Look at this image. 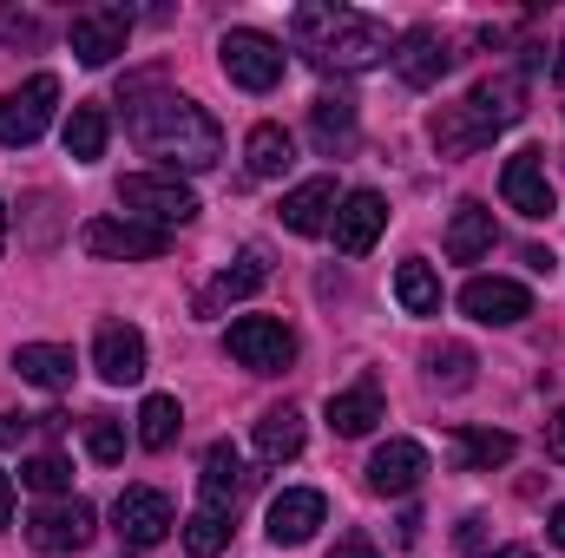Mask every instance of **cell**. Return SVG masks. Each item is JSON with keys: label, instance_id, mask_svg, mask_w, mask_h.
I'll return each instance as SVG.
<instances>
[{"label": "cell", "instance_id": "cell-35", "mask_svg": "<svg viewBox=\"0 0 565 558\" xmlns=\"http://www.w3.org/2000/svg\"><path fill=\"white\" fill-rule=\"evenodd\" d=\"M20 480H26L33 493H66V486H73V460L46 447V453H33V460H20Z\"/></svg>", "mask_w": 565, "mask_h": 558}, {"label": "cell", "instance_id": "cell-10", "mask_svg": "<svg viewBox=\"0 0 565 558\" xmlns=\"http://www.w3.org/2000/svg\"><path fill=\"white\" fill-rule=\"evenodd\" d=\"M66 40H73L79 66H113L126 53V40H132V13L126 7H86V13H73Z\"/></svg>", "mask_w": 565, "mask_h": 558}, {"label": "cell", "instance_id": "cell-32", "mask_svg": "<svg viewBox=\"0 0 565 558\" xmlns=\"http://www.w3.org/2000/svg\"><path fill=\"white\" fill-rule=\"evenodd\" d=\"M395 302H402L408 315H440V277L427 270L422 257H408V264L395 270Z\"/></svg>", "mask_w": 565, "mask_h": 558}, {"label": "cell", "instance_id": "cell-38", "mask_svg": "<svg viewBox=\"0 0 565 558\" xmlns=\"http://www.w3.org/2000/svg\"><path fill=\"white\" fill-rule=\"evenodd\" d=\"M26 427H33L26 415H0V447H20V440H26Z\"/></svg>", "mask_w": 565, "mask_h": 558}, {"label": "cell", "instance_id": "cell-5", "mask_svg": "<svg viewBox=\"0 0 565 558\" xmlns=\"http://www.w3.org/2000/svg\"><path fill=\"white\" fill-rule=\"evenodd\" d=\"M224 355L237 368H250V375H282L296 362V335L282 329L277 315H237L224 329Z\"/></svg>", "mask_w": 565, "mask_h": 558}, {"label": "cell", "instance_id": "cell-16", "mask_svg": "<svg viewBox=\"0 0 565 558\" xmlns=\"http://www.w3.org/2000/svg\"><path fill=\"white\" fill-rule=\"evenodd\" d=\"M422 480H427V447L422 440H388V447H375V460H369V493L408 500Z\"/></svg>", "mask_w": 565, "mask_h": 558}, {"label": "cell", "instance_id": "cell-14", "mask_svg": "<svg viewBox=\"0 0 565 558\" xmlns=\"http://www.w3.org/2000/svg\"><path fill=\"white\" fill-rule=\"evenodd\" d=\"M335 250L342 257H369L375 250V237L388 230V204H382V191H349L342 204H335Z\"/></svg>", "mask_w": 565, "mask_h": 558}, {"label": "cell", "instance_id": "cell-12", "mask_svg": "<svg viewBox=\"0 0 565 558\" xmlns=\"http://www.w3.org/2000/svg\"><path fill=\"white\" fill-rule=\"evenodd\" d=\"M460 309L473 322H487V329H513V322L533 315V289L526 282H507V277H473L460 289Z\"/></svg>", "mask_w": 565, "mask_h": 558}, {"label": "cell", "instance_id": "cell-31", "mask_svg": "<svg viewBox=\"0 0 565 558\" xmlns=\"http://www.w3.org/2000/svg\"><path fill=\"white\" fill-rule=\"evenodd\" d=\"M178 427H184L178 395H145V408H139V447L145 453H164V447L178 440Z\"/></svg>", "mask_w": 565, "mask_h": 558}, {"label": "cell", "instance_id": "cell-6", "mask_svg": "<svg viewBox=\"0 0 565 558\" xmlns=\"http://www.w3.org/2000/svg\"><path fill=\"white\" fill-rule=\"evenodd\" d=\"M53 106H60V79H53V73H33L26 86H13V93L0 99V144H7V151L33 144L53 126Z\"/></svg>", "mask_w": 565, "mask_h": 558}, {"label": "cell", "instance_id": "cell-30", "mask_svg": "<svg viewBox=\"0 0 565 558\" xmlns=\"http://www.w3.org/2000/svg\"><path fill=\"white\" fill-rule=\"evenodd\" d=\"M106 139H113L106 106H73V119H66V158L73 164H99L106 158Z\"/></svg>", "mask_w": 565, "mask_h": 558}, {"label": "cell", "instance_id": "cell-44", "mask_svg": "<svg viewBox=\"0 0 565 558\" xmlns=\"http://www.w3.org/2000/svg\"><path fill=\"white\" fill-rule=\"evenodd\" d=\"M487 558H540L533 546H500V552H487Z\"/></svg>", "mask_w": 565, "mask_h": 558}, {"label": "cell", "instance_id": "cell-8", "mask_svg": "<svg viewBox=\"0 0 565 558\" xmlns=\"http://www.w3.org/2000/svg\"><path fill=\"white\" fill-rule=\"evenodd\" d=\"M79 244H86V257H106V264H151V257H164V230H151L139 217H93L79 230Z\"/></svg>", "mask_w": 565, "mask_h": 558}, {"label": "cell", "instance_id": "cell-21", "mask_svg": "<svg viewBox=\"0 0 565 558\" xmlns=\"http://www.w3.org/2000/svg\"><path fill=\"white\" fill-rule=\"evenodd\" d=\"M13 375L60 395V388H73V348H60V342H20L13 348Z\"/></svg>", "mask_w": 565, "mask_h": 558}, {"label": "cell", "instance_id": "cell-33", "mask_svg": "<svg viewBox=\"0 0 565 558\" xmlns=\"http://www.w3.org/2000/svg\"><path fill=\"white\" fill-rule=\"evenodd\" d=\"M427 382H434V388H447V395L473 388V348H460V342H440V348L427 355Z\"/></svg>", "mask_w": 565, "mask_h": 558}, {"label": "cell", "instance_id": "cell-17", "mask_svg": "<svg viewBox=\"0 0 565 558\" xmlns=\"http://www.w3.org/2000/svg\"><path fill=\"white\" fill-rule=\"evenodd\" d=\"M329 519V500L316 493V486H289L270 500V519H264V533H270V546H302V539H316V526Z\"/></svg>", "mask_w": 565, "mask_h": 558}, {"label": "cell", "instance_id": "cell-23", "mask_svg": "<svg viewBox=\"0 0 565 558\" xmlns=\"http://www.w3.org/2000/svg\"><path fill=\"white\" fill-rule=\"evenodd\" d=\"M427 139L440 158H467V151H480V144H493V132L467 112V106H440L434 119H427Z\"/></svg>", "mask_w": 565, "mask_h": 558}, {"label": "cell", "instance_id": "cell-1", "mask_svg": "<svg viewBox=\"0 0 565 558\" xmlns=\"http://www.w3.org/2000/svg\"><path fill=\"white\" fill-rule=\"evenodd\" d=\"M119 106H126V132L139 139V151L145 158H164L171 178L178 171H211L224 158L217 119L198 99H184V93H158L151 86V93H126Z\"/></svg>", "mask_w": 565, "mask_h": 558}, {"label": "cell", "instance_id": "cell-46", "mask_svg": "<svg viewBox=\"0 0 565 558\" xmlns=\"http://www.w3.org/2000/svg\"><path fill=\"white\" fill-rule=\"evenodd\" d=\"M0 250H7V204H0Z\"/></svg>", "mask_w": 565, "mask_h": 558}, {"label": "cell", "instance_id": "cell-27", "mask_svg": "<svg viewBox=\"0 0 565 558\" xmlns=\"http://www.w3.org/2000/svg\"><path fill=\"white\" fill-rule=\"evenodd\" d=\"M264 282H270V264H264V250H244V257H237L224 277L204 289V302H198V309L211 315V309H224V302H244V296H257Z\"/></svg>", "mask_w": 565, "mask_h": 558}, {"label": "cell", "instance_id": "cell-9", "mask_svg": "<svg viewBox=\"0 0 565 558\" xmlns=\"http://www.w3.org/2000/svg\"><path fill=\"white\" fill-rule=\"evenodd\" d=\"M171 500L158 493V486H126L119 500H113V533L132 546V552H151L158 539H171Z\"/></svg>", "mask_w": 565, "mask_h": 558}, {"label": "cell", "instance_id": "cell-39", "mask_svg": "<svg viewBox=\"0 0 565 558\" xmlns=\"http://www.w3.org/2000/svg\"><path fill=\"white\" fill-rule=\"evenodd\" d=\"M460 546H467V552H480V546H487V519H480V513H473V519H460Z\"/></svg>", "mask_w": 565, "mask_h": 558}, {"label": "cell", "instance_id": "cell-13", "mask_svg": "<svg viewBox=\"0 0 565 558\" xmlns=\"http://www.w3.org/2000/svg\"><path fill=\"white\" fill-rule=\"evenodd\" d=\"M447 66H454V46H447V33L440 26H408L402 40H395V73H402V86H440L447 79Z\"/></svg>", "mask_w": 565, "mask_h": 558}, {"label": "cell", "instance_id": "cell-18", "mask_svg": "<svg viewBox=\"0 0 565 558\" xmlns=\"http://www.w3.org/2000/svg\"><path fill=\"white\" fill-rule=\"evenodd\" d=\"M460 106H467L487 132H507V126L526 112V79H520V73H487V79H480Z\"/></svg>", "mask_w": 565, "mask_h": 558}, {"label": "cell", "instance_id": "cell-42", "mask_svg": "<svg viewBox=\"0 0 565 558\" xmlns=\"http://www.w3.org/2000/svg\"><path fill=\"white\" fill-rule=\"evenodd\" d=\"M7 526H13V480L0 473V533H7Z\"/></svg>", "mask_w": 565, "mask_h": 558}, {"label": "cell", "instance_id": "cell-43", "mask_svg": "<svg viewBox=\"0 0 565 558\" xmlns=\"http://www.w3.org/2000/svg\"><path fill=\"white\" fill-rule=\"evenodd\" d=\"M546 533H553V546H565V506H553V519H546Z\"/></svg>", "mask_w": 565, "mask_h": 558}, {"label": "cell", "instance_id": "cell-28", "mask_svg": "<svg viewBox=\"0 0 565 558\" xmlns=\"http://www.w3.org/2000/svg\"><path fill=\"white\" fill-rule=\"evenodd\" d=\"M302 440H309V427H302L296 408H270V415L257 420V460H264V466L296 460V453H302Z\"/></svg>", "mask_w": 565, "mask_h": 558}, {"label": "cell", "instance_id": "cell-22", "mask_svg": "<svg viewBox=\"0 0 565 558\" xmlns=\"http://www.w3.org/2000/svg\"><path fill=\"white\" fill-rule=\"evenodd\" d=\"M487 250H493V211L467 197V204L447 217V257H454V264H480Z\"/></svg>", "mask_w": 565, "mask_h": 558}, {"label": "cell", "instance_id": "cell-45", "mask_svg": "<svg viewBox=\"0 0 565 558\" xmlns=\"http://www.w3.org/2000/svg\"><path fill=\"white\" fill-rule=\"evenodd\" d=\"M553 79H559V86H565V46H559V60H553Z\"/></svg>", "mask_w": 565, "mask_h": 558}, {"label": "cell", "instance_id": "cell-20", "mask_svg": "<svg viewBox=\"0 0 565 558\" xmlns=\"http://www.w3.org/2000/svg\"><path fill=\"white\" fill-rule=\"evenodd\" d=\"M198 486H204V506L231 519V513H237V500L250 493V473H244V453H237L231 440H217V447L204 453V480H198Z\"/></svg>", "mask_w": 565, "mask_h": 558}, {"label": "cell", "instance_id": "cell-3", "mask_svg": "<svg viewBox=\"0 0 565 558\" xmlns=\"http://www.w3.org/2000/svg\"><path fill=\"white\" fill-rule=\"evenodd\" d=\"M119 204H126V217H139L151 230H171V224L198 217V191L184 178H171V171H132L119 184Z\"/></svg>", "mask_w": 565, "mask_h": 558}, {"label": "cell", "instance_id": "cell-19", "mask_svg": "<svg viewBox=\"0 0 565 558\" xmlns=\"http://www.w3.org/2000/svg\"><path fill=\"white\" fill-rule=\"evenodd\" d=\"M335 204H342V191H335V178H302L289 197H282V230H296V237H316V230H329L335 224Z\"/></svg>", "mask_w": 565, "mask_h": 558}, {"label": "cell", "instance_id": "cell-34", "mask_svg": "<svg viewBox=\"0 0 565 558\" xmlns=\"http://www.w3.org/2000/svg\"><path fill=\"white\" fill-rule=\"evenodd\" d=\"M224 546H231V519L211 513V506H198V513L184 519V552L191 558H217Z\"/></svg>", "mask_w": 565, "mask_h": 558}, {"label": "cell", "instance_id": "cell-37", "mask_svg": "<svg viewBox=\"0 0 565 558\" xmlns=\"http://www.w3.org/2000/svg\"><path fill=\"white\" fill-rule=\"evenodd\" d=\"M329 558H375V546H369L362 533H342V539L329 546Z\"/></svg>", "mask_w": 565, "mask_h": 558}, {"label": "cell", "instance_id": "cell-40", "mask_svg": "<svg viewBox=\"0 0 565 558\" xmlns=\"http://www.w3.org/2000/svg\"><path fill=\"white\" fill-rule=\"evenodd\" d=\"M546 453H553V460H565V408L546 420Z\"/></svg>", "mask_w": 565, "mask_h": 558}, {"label": "cell", "instance_id": "cell-36", "mask_svg": "<svg viewBox=\"0 0 565 558\" xmlns=\"http://www.w3.org/2000/svg\"><path fill=\"white\" fill-rule=\"evenodd\" d=\"M86 453H93L99 466H113V460L126 453V433H119V420H113V415H93V420H86Z\"/></svg>", "mask_w": 565, "mask_h": 558}, {"label": "cell", "instance_id": "cell-7", "mask_svg": "<svg viewBox=\"0 0 565 558\" xmlns=\"http://www.w3.org/2000/svg\"><path fill=\"white\" fill-rule=\"evenodd\" d=\"M93 533H99V513H93L86 500H53V506H40V513L26 519V546L46 552V558L79 552Z\"/></svg>", "mask_w": 565, "mask_h": 558}, {"label": "cell", "instance_id": "cell-4", "mask_svg": "<svg viewBox=\"0 0 565 558\" xmlns=\"http://www.w3.org/2000/svg\"><path fill=\"white\" fill-rule=\"evenodd\" d=\"M217 66H224V79L231 86H244V93H270L282 79V46L270 33H257V26H231L224 40H217Z\"/></svg>", "mask_w": 565, "mask_h": 558}, {"label": "cell", "instance_id": "cell-2", "mask_svg": "<svg viewBox=\"0 0 565 558\" xmlns=\"http://www.w3.org/2000/svg\"><path fill=\"white\" fill-rule=\"evenodd\" d=\"M289 33L296 46L329 66V73H369L382 60H395V33L375 20V13H355V7H335V0H309L289 13Z\"/></svg>", "mask_w": 565, "mask_h": 558}, {"label": "cell", "instance_id": "cell-41", "mask_svg": "<svg viewBox=\"0 0 565 558\" xmlns=\"http://www.w3.org/2000/svg\"><path fill=\"white\" fill-rule=\"evenodd\" d=\"M7 33H13V40H40V20H33V13H7Z\"/></svg>", "mask_w": 565, "mask_h": 558}, {"label": "cell", "instance_id": "cell-26", "mask_svg": "<svg viewBox=\"0 0 565 558\" xmlns=\"http://www.w3.org/2000/svg\"><path fill=\"white\" fill-rule=\"evenodd\" d=\"M309 139H316V151H322V158H342V151L355 144V106L322 93V99L309 106Z\"/></svg>", "mask_w": 565, "mask_h": 558}, {"label": "cell", "instance_id": "cell-29", "mask_svg": "<svg viewBox=\"0 0 565 558\" xmlns=\"http://www.w3.org/2000/svg\"><path fill=\"white\" fill-rule=\"evenodd\" d=\"M244 164H250V178H282V171L296 164V139L282 132L277 119H264V126H250V139H244Z\"/></svg>", "mask_w": 565, "mask_h": 558}, {"label": "cell", "instance_id": "cell-25", "mask_svg": "<svg viewBox=\"0 0 565 558\" xmlns=\"http://www.w3.org/2000/svg\"><path fill=\"white\" fill-rule=\"evenodd\" d=\"M513 433H500V427H460L454 433V460L467 466V473H493V466H507L513 460Z\"/></svg>", "mask_w": 565, "mask_h": 558}, {"label": "cell", "instance_id": "cell-11", "mask_svg": "<svg viewBox=\"0 0 565 558\" xmlns=\"http://www.w3.org/2000/svg\"><path fill=\"white\" fill-rule=\"evenodd\" d=\"M500 197L520 211V217H533V224H546L553 217V178H546V151H513L507 158V171H500Z\"/></svg>", "mask_w": 565, "mask_h": 558}, {"label": "cell", "instance_id": "cell-15", "mask_svg": "<svg viewBox=\"0 0 565 558\" xmlns=\"http://www.w3.org/2000/svg\"><path fill=\"white\" fill-rule=\"evenodd\" d=\"M93 368H99L106 388H132V382H145V335L132 329V322H106V329L93 335Z\"/></svg>", "mask_w": 565, "mask_h": 558}, {"label": "cell", "instance_id": "cell-24", "mask_svg": "<svg viewBox=\"0 0 565 558\" xmlns=\"http://www.w3.org/2000/svg\"><path fill=\"white\" fill-rule=\"evenodd\" d=\"M375 420H382V388H375V382L329 395V427H335L342 440H362V433H375Z\"/></svg>", "mask_w": 565, "mask_h": 558}]
</instances>
